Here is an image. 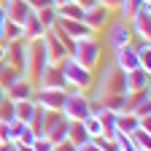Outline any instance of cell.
I'll return each instance as SVG.
<instances>
[{
	"label": "cell",
	"instance_id": "29",
	"mask_svg": "<svg viewBox=\"0 0 151 151\" xmlns=\"http://www.w3.org/2000/svg\"><path fill=\"white\" fill-rule=\"evenodd\" d=\"M143 3H146V0H119V6H116L119 19H124V22H127V19H129L132 14H135V11H138Z\"/></svg>",
	"mask_w": 151,
	"mask_h": 151
},
{
	"label": "cell",
	"instance_id": "22",
	"mask_svg": "<svg viewBox=\"0 0 151 151\" xmlns=\"http://www.w3.org/2000/svg\"><path fill=\"white\" fill-rule=\"evenodd\" d=\"M97 103L103 108H108L111 113H122V111H127V94H108V97H103Z\"/></svg>",
	"mask_w": 151,
	"mask_h": 151
},
{
	"label": "cell",
	"instance_id": "1",
	"mask_svg": "<svg viewBox=\"0 0 151 151\" xmlns=\"http://www.w3.org/2000/svg\"><path fill=\"white\" fill-rule=\"evenodd\" d=\"M89 92H92V94H89L92 100H103V97H108V94H127L124 70L116 68L113 62H108V65L103 68V73H100V78H94V84H92Z\"/></svg>",
	"mask_w": 151,
	"mask_h": 151
},
{
	"label": "cell",
	"instance_id": "34",
	"mask_svg": "<svg viewBox=\"0 0 151 151\" xmlns=\"http://www.w3.org/2000/svg\"><path fill=\"white\" fill-rule=\"evenodd\" d=\"M32 151H54V143H51L49 138H35Z\"/></svg>",
	"mask_w": 151,
	"mask_h": 151
},
{
	"label": "cell",
	"instance_id": "41",
	"mask_svg": "<svg viewBox=\"0 0 151 151\" xmlns=\"http://www.w3.org/2000/svg\"><path fill=\"white\" fill-rule=\"evenodd\" d=\"M16 151H32V146H24V143H14Z\"/></svg>",
	"mask_w": 151,
	"mask_h": 151
},
{
	"label": "cell",
	"instance_id": "36",
	"mask_svg": "<svg viewBox=\"0 0 151 151\" xmlns=\"http://www.w3.org/2000/svg\"><path fill=\"white\" fill-rule=\"evenodd\" d=\"M0 143H14L11 140V127H8V122H0Z\"/></svg>",
	"mask_w": 151,
	"mask_h": 151
},
{
	"label": "cell",
	"instance_id": "24",
	"mask_svg": "<svg viewBox=\"0 0 151 151\" xmlns=\"http://www.w3.org/2000/svg\"><path fill=\"white\" fill-rule=\"evenodd\" d=\"M32 111H35V103H32V100H19V103H14V119L30 124Z\"/></svg>",
	"mask_w": 151,
	"mask_h": 151
},
{
	"label": "cell",
	"instance_id": "33",
	"mask_svg": "<svg viewBox=\"0 0 151 151\" xmlns=\"http://www.w3.org/2000/svg\"><path fill=\"white\" fill-rule=\"evenodd\" d=\"M14 119V100H3L0 103V122H11Z\"/></svg>",
	"mask_w": 151,
	"mask_h": 151
},
{
	"label": "cell",
	"instance_id": "45",
	"mask_svg": "<svg viewBox=\"0 0 151 151\" xmlns=\"http://www.w3.org/2000/svg\"><path fill=\"white\" fill-rule=\"evenodd\" d=\"M3 57H6V46H3V41H0V62H3Z\"/></svg>",
	"mask_w": 151,
	"mask_h": 151
},
{
	"label": "cell",
	"instance_id": "12",
	"mask_svg": "<svg viewBox=\"0 0 151 151\" xmlns=\"http://www.w3.org/2000/svg\"><path fill=\"white\" fill-rule=\"evenodd\" d=\"M43 49H46V57H49V62H54V65H60L65 57H68V49L62 46V41L54 35V30H46L43 32Z\"/></svg>",
	"mask_w": 151,
	"mask_h": 151
},
{
	"label": "cell",
	"instance_id": "46",
	"mask_svg": "<svg viewBox=\"0 0 151 151\" xmlns=\"http://www.w3.org/2000/svg\"><path fill=\"white\" fill-rule=\"evenodd\" d=\"M3 100H6V89L0 86V103H3Z\"/></svg>",
	"mask_w": 151,
	"mask_h": 151
},
{
	"label": "cell",
	"instance_id": "20",
	"mask_svg": "<svg viewBox=\"0 0 151 151\" xmlns=\"http://www.w3.org/2000/svg\"><path fill=\"white\" fill-rule=\"evenodd\" d=\"M46 27L41 24V19H38V14L32 11L27 19H24V24H22V38L24 41H38V38H43Z\"/></svg>",
	"mask_w": 151,
	"mask_h": 151
},
{
	"label": "cell",
	"instance_id": "16",
	"mask_svg": "<svg viewBox=\"0 0 151 151\" xmlns=\"http://www.w3.org/2000/svg\"><path fill=\"white\" fill-rule=\"evenodd\" d=\"M113 65L122 68L124 73L140 68V65H138V51H135V46L127 43V46H122V49H113Z\"/></svg>",
	"mask_w": 151,
	"mask_h": 151
},
{
	"label": "cell",
	"instance_id": "30",
	"mask_svg": "<svg viewBox=\"0 0 151 151\" xmlns=\"http://www.w3.org/2000/svg\"><path fill=\"white\" fill-rule=\"evenodd\" d=\"M57 16H65V19H81L84 22V6L81 3H70L68 6H62V8H57Z\"/></svg>",
	"mask_w": 151,
	"mask_h": 151
},
{
	"label": "cell",
	"instance_id": "23",
	"mask_svg": "<svg viewBox=\"0 0 151 151\" xmlns=\"http://www.w3.org/2000/svg\"><path fill=\"white\" fill-rule=\"evenodd\" d=\"M16 78H22V70L14 68V65H8V62H0V86L8 89Z\"/></svg>",
	"mask_w": 151,
	"mask_h": 151
},
{
	"label": "cell",
	"instance_id": "2",
	"mask_svg": "<svg viewBox=\"0 0 151 151\" xmlns=\"http://www.w3.org/2000/svg\"><path fill=\"white\" fill-rule=\"evenodd\" d=\"M49 65V57H46V49H43V41H27V49H24V68H22V76L30 78L32 84L41 78V73L46 70Z\"/></svg>",
	"mask_w": 151,
	"mask_h": 151
},
{
	"label": "cell",
	"instance_id": "4",
	"mask_svg": "<svg viewBox=\"0 0 151 151\" xmlns=\"http://www.w3.org/2000/svg\"><path fill=\"white\" fill-rule=\"evenodd\" d=\"M100 54H103V49L97 43V38H78V41H73L68 57H73V60L78 65H84L86 70H94L100 65Z\"/></svg>",
	"mask_w": 151,
	"mask_h": 151
},
{
	"label": "cell",
	"instance_id": "37",
	"mask_svg": "<svg viewBox=\"0 0 151 151\" xmlns=\"http://www.w3.org/2000/svg\"><path fill=\"white\" fill-rule=\"evenodd\" d=\"M76 151H103V148H100L97 143H94V140L89 138L86 143H78V146H76Z\"/></svg>",
	"mask_w": 151,
	"mask_h": 151
},
{
	"label": "cell",
	"instance_id": "5",
	"mask_svg": "<svg viewBox=\"0 0 151 151\" xmlns=\"http://www.w3.org/2000/svg\"><path fill=\"white\" fill-rule=\"evenodd\" d=\"M92 111V100H89V92H78V89H68L65 94V103H62V113L70 122H81L86 113Z\"/></svg>",
	"mask_w": 151,
	"mask_h": 151
},
{
	"label": "cell",
	"instance_id": "6",
	"mask_svg": "<svg viewBox=\"0 0 151 151\" xmlns=\"http://www.w3.org/2000/svg\"><path fill=\"white\" fill-rule=\"evenodd\" d=\"M68 124L70 119L62 111H46V122H43V138H49L51 143L68 140Z\"/></svg>",
	"mask_w": 151,
	"mask_h": 151
},
{
	"label": "cell",
	"instance_id": "21",
	"mask_svg": "<svg viewBox=\"0 0 151 151\" xmlns=\"http://www.w3.org/2000/svg\"><path fill=\"white\" fill-rule=\"evenodd\" d=\"M116 129L119 132H135L138 129V116L132 111H122V113H116Z\"/></svg>",
	"mask_w": 151,
	"mask_h": 151
},
{
	"label": "cell",
	"instance_id": "28",
	"mask_svg": "<svg viewBox=\"0 0 151 151\" xmlns=\"http://www.w3.org/2000/svg\"><path fill=\"white\" fill-rule=\"evenodd\" d=\"M81 124H84V129H86L89 138H100L103 135V124H100V119L94 116V113H86V116L81 119Z\"/></svg>",
	"mask_w": 151,
	"mask_h": 151
},
{
	"label": "cell",
	"instance_id": "26",
	"mask_svg": "<svg viewBox=\"0 0 151 151\" xmlns=\"http://www.w3.org/2000/svg\"><path fill=\"white\" fill-rule=\"evenodd\" d=\"M68 140H70V143H76V146L89 140V135H86V129H84V124H81V122H70V124H68Z\"/></svg>",
	"mask_w": 151,
	"mask_h": 151
},
{
	"label": "cell",
	"instance_id": "17",
	"mask_svg": "<svg viewBox=\"0 0 151 151\" xmlns=\"http://www.w3.org/2000/svg\"><path fill=\"white\" fill-rule=\"evenodd\" d=\"M3 11H6V19H11V22H16V24H24V19L32 14L27 0H6Z\"/></svg>",
	"mask_w": 151,
	"mask_h": 151
},
{
	"label": "cell",
	"instance_id": "42",
	"mask_svg": "<svg viewBox=\"0 0 151 151\" xmlns=\"http://www.w3.org/2000/svg\"><path fill=\"white\" fill-rule=\"evenodd\" d=\"M68 3H70V0H51L54 8H62V6H68Z\"/></svg>",
	"mask_w": 151,
	"mask_h": 151
},
{
	"label": "cell",
	"instance_id": "27",
	"mask_svg": "<svg viewBox=\"0 0 151 151\" xmlns=\"http://www.w3.org/2000/svg\"><path fill=\"white\" fill-rule=\"evenodd\" d=\"M135 51H138V65L151 73V41H140L135 46Z\"/></svg>",
	"mask_w": 151,
	"mask_h": 151
},
{
	"label": "cell",
	"instance_id": "18",
	"mask_svg": "<svg viewBox=\"0 0 151 151\" xmlns=\"http://www.w3.org/2000/svg\"><path fill=\"white\" fill-rule=\"evenodd\" d=\"M32 92H35V84L22 76V78H16V81L6 89V97L14 100V103H19V100H32Z\"/></svg>",
	"mask_w": 151,
	"mask_h": 151
},
{
	"label": "cell",
	"instance_id": "40",
	"mask_svg": "<svg viewBox=\"0 0 151 151\" xmlns=\"http://www.w3.org/2000/svg\"><path fill=\"white\" fill-rule=\"evenodd\" d=\"M94 3H100V6H105L108 11H116V6H119V0H94Z\"/></svg>",
	"mask_w": 151,
	"mask_h": 151
},
{
	"label": "cell",
	"instance_id": "3",
	"mask_svg": "<svg viewBox=\"0 0 151 151\" xmlns=\"http://www.w3.org/2000/svg\"><path fill=\"white\" fill-rule=\"evenodd\" d=\"M60 70L65 76V84L68 89H78V92H89L92 84H94V76L92 70H86L84 65H78L73 60V57H65V60L60 62Z\"/></svg>",
	"mask_w": 151,
	"mask_h": 151
},
{
	"label": "cell",
	"instance_id": "32",
	"mask_svg": "<svg viewBox=\"0 0 151 151\" xmlns=\"http://www.w3.org/2000/svg\"><path fill=\"white\" fill-rule=\"evenodd\" d=\"M16 38H22V24L6 19V24H3V38H0V41H16Z\"/></svg>",
	"mask_w": 151,
	"mask_h": 151
},
{
	"label": "cell",
	"instance_id": "49",
	"mask_svg": "<svg viewBox=\"0 0 151 151\" xmlns=\"http://www.w3.org/2000/svg\"><path fill=\"white\" fill-rule=\"evenodd\" d=\"M113 151H116V148H113Z\"/></svg>",
	"mask_w": 151,
	"mask_h": 151
},
{
	"label": "cell",
	"instance_id": "13",
	"mask_svg": "<svg viewBox=\"0 0 151 151\" xmlns=\"http://www.w3.org/2000/svg\"><path fill=\"white\" fill-rule=\"evenodd\" d=\"M3 46H6L3 62H8V65H14V68L22 70V68H24V49H27V41H24V38H16V41H3Z\"/></svg>",
	"mask_w": 151,
	"mask_h": 151
},
{
	"label": "cell",
	"instance_id": "8",
	"mask_svg": "<svg viewBox=\"0 0 151 151\" xmlns=\"http://www.w3.org/2000/svg\"><path fill=\"white\" fill-rule=\"evenodd\" d=\"M103 30H105V41H108V46H111V49H122V46L132 43V30H129V24L124 22V19L108 22Z\"/></svg>",
	"mask_w": 151,
	"mask_h": 151
},
{
	"label": "cell",
	"instance_id": "48",
	"mask_svg": "<svg viewBox=\"0 0 151 151\" xmlns=\"http://www.w3.org/2000/svg\"><path fill=\"white\" fill-rule=\"evenodd\" d=\"M146 3H151V0H146Z\"/></svg>",
	"mask_w": 151,
	"mask_h": 151
},
{
	"label": "cell",
	"instance_id": "19",
	"mask_svg": "<svg viewBox=\"0 0 151 151\" xmlns=\"http://www.w3.org/2000/svg\"><path fill=\"white\" fill-rule=\"evenodd\" d=\"M124 84H127V94H132V92H140V89H146L151 81H148V70H143V68H135V70H127L124 73Z\"/></svg>",
	"mask_w": 151,
	"mask_h": 151
},
{
	"label": "cell",
	"instance_id": "10",
	"mask_svg": "<svg viewBox=\"0 0 151 151\" xmlns=\"http://www.w3.org/2000/svg\"><path fill=\"white\" fill-rule=\"evenodd\" d=\"M108 22H111V11H108L105 6L92 3V6H86V8H84V24H86L92 32H100Z\"/></svg>",
	"mask_w": 151,
	"mask_h": 151
},
{
	"label": "cell",
	"instance_id": "9",
	"mask_svg": "<svg viewBox=\"0 0 151 151\" xmlns=\"http://www.w3.org/2000/svg\"><path fill=\"white\" fill-rule=\"evenodd\" d=\"M65 94H68V89H41V86H35L32 103L41 105L43 111H62Z\"/></svg>",
	"mask_w": 151,
	"mask_h": 151
},
{
	"label": "cell",
	"instance_id": "47",
	"mask_svg": "<svg viewBox=\"0 0 151 151\" xmlns=\"http://www.w3.org/2000/svg\"><path fill=\"white\" fill-rule=\"evenodd\" d=\"M3 3H6V0H0V6H3Z\"/></svg>",
	"mask_w": 151,
	"mask_h": 151
},
{
	"label": "cell",
	"instance_id": "7",
	"mask_svg": "<svg viewBox=\"0 0 151 151\" xmlns=\"http://www.w3.org/2000/svg\"><path fill=\"white\" fill-rule=\"evenodd\" d=\"M127 24L132 30V38H138V41H151V3H143L127 19Z\"/></svg>",
	"mask_w": 151,
	"mask_h": 151
},
{
	"label": "cell",
	"instance_id": "44",
	"mask_svg": "<svg viewBox=\"0 0 151 151\" xmlns=\"http://www.w3.org/2000/svg\"><path fill=\"white\" fill-rule=\"evenodd\" d=\"M73 3H81V6L86 8V6H92V3H94V0H73Z\"/></svg>",
	"mask_w": 151,
	"mask_h": 151
},
{
	"label": "cell",
	"instance_id": "31",
	"mask_svg": "<svg viewBox=\"0 0 151 151\" xmlns=\"http://www.w3.org/2000/svg\"><path fill=\"white\" fill-rule=\"evenodd\" d=\"M35 14H38V19H41V24H43L46 30H51V27L57 24V8H54V6H46V8L35 11Z\"/></svg>",
	"mask_w": 151,
	"mask_h": 151
},
{
	"label": "cell",
	"instance_id": "35",
	"mask_svg": "<svg viewBox=\"0 0 151 151\" xmlns=\"http://www.w3.org/2000/svg\"><path fill=\"white\" fill-rule=\"evenodd\" d=\"M35 138H38L35 132H32L30 127H24V132H22V135L16 138V143H24V146H32V143H35Z\"/></svg>",
	"mask_w": 151,
	"mask_h": 151
},
{
	"label": "cell",
	"instance_id": "39",
	"mask_svg": "<svg viewBox=\"0 0 151 151\" xmlns=\"http://www.w3.org/2000/svg\"><path fill=\"white\" fill-rule=\"evenodd\" d=\"M27 3H30V8H32V11H41V8L51 6V0H27Z\"/></svg>",
	"mask_w": 151,
	"mask_h": 151
},
{
	"label": "cell",
	"instance_id": "15",
	"mask_svg": "<svg viewBox=\"0 0 151 151\" xmlns=\"http://www.w3.org/2000/svg\"><path fill=\"white\" fill-rule=\"evenodd\" d=\"M57 27H62L73 41H78V38H94L97 32H92L81 19H65V16H57Z\"/></svg>",
	"mask_w": 151,
	"mask_h": 151
},
{
	"label": "cell",
	"instance_id": "25",
	"mask_svg": "<svg viewBox=\"0 0 151 151\" xmlns=\"http://www.w3.org/2000/svg\"><path fill=\"white\" fill-rule=\"evenodd\" d=\"M129 138L132 143H135L138 151H151V129H135V132H129Z\"/></svg>",
	"mask_w": 151,
	"mask_h": 151
},
{
	"label": "cell",
	"instance_id": "14",
	"mask_svg": "<svg viewBox=\"0 0 151 151\" xmlns=\"http://www.w3.org/2000/svg\"><path fill=\"white\" fill-rule=\"evenodd\" d=\"M127 111H132L135 116H146L151 113V89H140V92H132L127 94Z\"/></svg>",
	"mask_w": 151,
	"mask_h": 151
},
{
	"label": "cell",
	"instance_id": "11",
	"mask_svg": "<svg viewBox=\"0 0 151 151\" xmlns=\"http://www.w3.org/2000/svg\"><path fill=\"white\" fill-rule=\"evenodd\" d=\"M35 86H41V89H68V84H65V76H62L60 65L49 62V65H46V70L41 73V78L35 81Z\"/></svg>",
	"mask_w": 151,
	"mask_h": 151
},
{
	"label": "cell",
	"instance_id": "43",
	"mask_svg": "<svg viewBox=\"0 0 151 151\" xmlns=\"http://www.w3.org/2000/svg\"><path fill=\"white\" fill-rule=\"evenodd\" d=\"M0 151H14V143H0Z\"/></svg>",
	"mask_w": 151,
	"mask_h": 151
},
{
	"label": "cell",
	"instance_id": "38",
	"mask_svg": "<svg viewBox=\"0 0 151 151\" xmlns=\"http://www.w3.org/2000/svg\"><path fill=\"white\" fill-rule=\"evenodd\" d=\"M54 151H76V143H70V140H60V143H54Z\"/></svg>",
	"mask_w": 151,
	"mask_h": 151
}]
</instances>
